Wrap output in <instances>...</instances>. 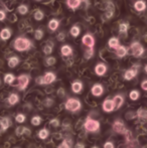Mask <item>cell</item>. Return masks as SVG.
<instances>
[{
  "label": "cell",
  "instance_id": "cell-2",
  "mask_svg": "<svg viewBox=\"0 0 147 148\" xmlns=\"http://www.w3.org/2000/svg\"><path fill=\"white\" fill-rule=\"evenodd\" d=\"M66 110L69 112H73V113H77L82 109V103L79 99L76 98H69L65 104Z\"/></svg>",
  "mask_w": 147,
  "mask_h": 148
},
{
  "label": "cell",
  "instance_id": "cell-38",
  "mask_svg": "<svg viewBox=\"0 0 147 148\" xmlns=\"http://www.w3.org/2000/svg\"><path fill=\"white\" fill-rule=\"evenodd\" d=\"M93 56H94V49H88L87 47L86 51H85V58H86V60L92 59Z\"/></svg>",
  "mask_w": 147,
  "mask_h": 148
},
{
  "label": "cell",
  "instance_id": "cell-43",
  "mask_svg": "<svg viewBox=\"0 0 147 148\" xmlns=\"http://www.w3.org/2000/svg\"><path fill=\"white\" fill-rule=\"evenodd\" d=\"M103 147L104 148H115V145H114V143L111 142V141H107V142L104 143Z\"/></svg>",
  "mask_w": 147,
  "mask_h": 148
},
{
  "label": "cell",
  "instance_id": "cell-18",
  "mask_svg": "<svg viewBox=\"0 0 147 148\" xmlns=\"http://www.w3.org/2000/svg\"><path fill=\"white\" fill-rule=\"evenodd\" d=\"M59 24H61V22H59V19H57V18H51L49 21V23H47V27H49V29L51 31H55L59 27Z\"/></svg>",
  "mask_w": 147,
  "mask_h": 148
},
{
  "label": "cell",
  "instance_id": "cell-15",
  "mask_svg": "<svg viewBox=\"0 0 147 148\" xmlns=\"http://www.w3.org/2000/svg\"><path fill=\"white\" fill-rule=\"evenodd\" d=\"M133 7L137 12H143L147 8V4L144 0H137V1L134 2Z\"/></svg>",
  "mask_w": 147,
  "mask_h": 148
},
{
  "label": "cell",
  "instance_id": "cell-48",
  "mask_svg": "<svg viewBox=\"0 0 147 148\" xmlns=\"http://www.w3.org/2000/svg\"><path fill=\"white\" fill-rule=\"evenodd\" d=\"M144 71H145V73H146V74H147V64H146L145 66H144Z\"/></svg>",
  "mask_w": 147,
  "mask_h": 148
},
{
  "label": "cell",
  "instance_id": "cell-27",
  "mask_svg": "<svg viewBox=\"0 0 147 148\" xmlns=\"http://www.w3.org/2000/svg\"><path fill=\"white\" fill-rule=\"evenodd\" d=\"M15 79H16V77L14 76L13 74H11V73H7V74L4 75L3 81H4V83H5V84L11 85L12 83H13L14 81H15Z\"/></svg>",
  "mask_w": 147,
  "mask_h": 148
},
{
  "label": "cell",
  "instance_id": "cell-46",
  "mask_svg": "<svg viewBox=\"0 0 147 148\" xmlns=\"http://www.w3.org/2000/svg\"><path fill=\"white\" fill-rule=\"evenodd\" d=\"M140 86H141L142 90H144V91L147 92V80H143V81H142L141 85H140Z\"/></svg>",
  "mask_w": 147,
  "mask_h": 148
},
{
  "label": "cell",
  "instance_id": "cell-42",
  "mask_svg": "<svg viewBox=\"0 0 147 148\" xmlns=\"http://www.w3.org/2000/svg\"><path fill=\"white\" fill-rule=\"evenodd\" d=\"M57 40H59V41H64L66 39V33L65 32H59V34H57Z\"/></svg>",
  "mask_w": 147,
  "mask_h": 148
},
{
  "label": "cell",
  "instance_id": "cell-37",
  "mask_svg": "<svg viewBox=\"0 0 147 148\" xmlns=\"http://www.w3.org/2000/svg\"><path fill=\"white\" fill-rule=\"evenodd\" d=\"M15 121L17 123H20V124H22V123H24L26 121V117H25V115L24 114H22V113H19V114H17V115L15 116Z\"/></svg>",
  "mask_w": 147,
  "mask_h": 148
},
{
  "label": "cell",
  "instance_id": "cell-9",
  "mask_svg": "<svg viewBox=\"0 0 147 148\" xmlns=\"http://www.w3.org/2000/svg\"><path fill=\"white\" fill-rule=\"evenodd\" d=\"M102 108H103V111L106 112V113H111V112H113V111H116L114 101L111 99L104 100V102H103V104H102Z\"/></svg>",
  "mask_w": 147,
  "mask_h": 148
},
{
  "label": "cell",
  "instance_id": "cell-44",
  "mask_svg": "<svg viewBox=\"0 0 147 148\" xmlns=\"http://www.w3.org/2000/svg\"><path fill=\"white\" fill-rule=\"evenodd\" d=\"M5 19H6V12L4 10L0 9V22L4 21Z\"/></svg>",
  "mask_w": 147,
  "mask_h": 148
},
{
  "label": "cell",
  "instance_id": "cell-19",
  "mask_svg": "<svg viewBox=\"0 0 147 148\" xmlns=\"http://www.w3.org/2000/svg\"><path fill=\"white\" fill-rule=\"evenodd\" d=\"M82 2H83V0H67L66 3H67V6L70 8V9L76 10L80 7Z\"/></svg>",
  "mask_w": 147,
  "mask_h": 148
},
{
  "label": "cell",
  "instance_id": "cell-36",
  "mask_svg": "<svg viewBox=\"0 0 147 148\" xmlns=\"http://www.w3.org/2000/svg\"><path fill=\"white\" fill-rule=\"evenodd\" d=\"M44 62L47 66H55V62H57V59H55V57H47L46 59H45Z\"/></svg>",
  "mask_w": 147,
  "mask_h": 148
},
{
  "label": "cell",
  "instance_id": "cell-3",
  "mask_svg": "<svg viewBox=\"0 0 147 148\" xmlns=\"http://www.w3.org/2000/svg\"><path fill=\"white\" fill-rule=\"evenodd\" d=\"M84 128L88 132H98L100 130V122L98 120H94V119H91L90 117H88L84 123Z\"/></svg>",
  "mask_w": 147,
  "mask_h": 148
},
{
  "label": "cell",
  "instance_id": "cell-4",
  "mask_svg": "<svg viewBox=\"0 0 147 148\" xmlns=\"http://www.w3.org/2000/svg\"><path fill=\"white\" fill-rule=\"evenodd\" d=\"M130 49H131L132 56L135 58L142 57L144 55V53H145V49H144L143 45L140 42H138V41H133L130 45Z\"/></svg>",
  "mask_w": 147,
  "mask_h": 148
},
{
  "label": "cell",
  "instance_id": "cell-1",
  "mask_svg": "<svg viewBox=\"0 0 147 148\" xmlns=\"http://www.w3.org/2000/svg\"><path fill=\"white\" fill-rule=\"evenodd\" d=\"M34 47V43L29 38L24 36H18L14 39L13 41V47L16 51L19 53H23V51H29L31 47Z\"/></svg>",
  "mask_w": 147,
  "mask_h": 148
},
{
  "label": "cell",
  "instance_id": "cell-8",
  "mask_svg": "<svg viewBox=\"0 0 147 148\" xmlns=\"http://www.w3.org/2000/svg\"><path fill=\"white\" fill-rule=\"evenodd\" d=\"M95 74L97 75V76L99 77H103L106 75L107 71H108V66H107L106 64H104V62H98V64L95 66Z\"/></svg>",
  "mask_w": 147,
  "mask_h": 148
},
{
  "label": "cell",
  "instance_id": "cell-29",
  "mask_svg": "<svg viewBox=\"0 0 147 148\" xmlns=\"http://www.w3.org/2000/svg\"><path fill=\"white\" fill-rule=\"evenodd\" d=\"M17 11H18V13L21 14V15H25V14L28 13L29 9H28V6L25 5V4H20L17 7Z\"/></svg>",
  "mask_w": 147,
  "mask_h": 148
},
{
  "label": "cell",
  "instance_id": "cell-10",
  "mask_svg": "<svg viewBox=\"0 0 147 148\" xmlns=\"http://www.w3.org/2000/svg\"><path fill=\"white\" fill-rule=\"evenodd\" d=\"M43 85H51L57 80V76L53 72H46L42 76Z\"/></svg>",
  "mask_w": 147,
  "mask_h": 148
},
{
  "label": "cell",
  "instance_id": "cell-32",
  "mask_svg": "<svg viewBox=\"0 0 147 148\" xmlns=\"http://www.w3.org/2000/svg\"><path fill=\"white\" fill-rule=\"evenodd\" d=\"M128 29H129V24L127 23V22H122V23L119 24V32L123 33V34H125V33H127Z\"/></svg>",
  "mask_w": 147,
  "mask_h": 148
},
{
  "label": "cell",
  "instance_id": "cell-49",
  "mask_svg": "<svg viewBox=\"0 0 147 148\" xmlns=\"http://www.w3.org/2000/svg\"><path fill=\"white\" fill-rule=\"evenodd\" d=\"M92 148H99V147H98V146H93Z\"/></svg>",
  "mask_w": 147,
  "mask_h": 148
},
{
  "label": "cell",
  "instance_id": "cell-52",
  "mask_svg": "<svg viewBox=\"0 0 147 148\" xmlns=\"http://www.w3.org/2000/svg\"><path fill=\"white\" fill-rule=\"evenodd\" d=\"M0 84H1V82H0Z\"/></svg>",
  "mask_w": 147,
  "mask_h": 148
},
{
  "label": "cell",
  "instance_id": "cell-31",
  "mask_svg": "<svg viewBox=\"0 0 147 148\" xmlns=\"http://www.w3.org/2000/svg\"><path fill=\"white\" fill-rule=\"evenodd\" d=\"M41 122H42V119L38 115L32 116L31 120H30V123H31V125H34V126H39V125L41 124Z\"/></svg>",
  "mask_w": 147,
  "mask_h": 148
},
{
  "label": "cell",
  "instance_id": "cell-26",
  "mask_svg": "<svg viewBox=\"0 0 147 148\" xmlns=\"http://www.w3.org/2000/svg\"><path fill=\"white\" fill-rule=\"evenodd\" d=\"M108 45H109V47H110V49H115L118 45H120L119 38H118V37H116V36H112L111 38H109V40H108Z\"/></svg>",
  "mask_w": 147,
  "mask_h": 148
},
{
  "label": "cell",
  "instance_id": "cell-28",
  "mask_svg": "<svg viewBox=\"0 0 147 148\" xmlns=\"http://www.w3.org/2000/svg\"><path fill=\"white\" fill-rule=\"evenodd\" d=\"M37 136H38V138L41 139V140H44V139H46L47 137L49 136V131L47 130L46 128H42L41 130H39L38 132H37Z\"/></svg>",
  "mask_w": 147,
  "mask_h": 148
},
{
  "label": "cell",
  "instance_id": "cell-41",
  "mask_svg": "<svg viewBox=\"0 0 147 148\" xmlns=\"http://www.w3.org/2000/svg\"><path fill=\"white\" fill-rule=\"evenodd\" d=\"M137 115L139 118H147V111L144 109H139L137 111Z\"/></svg>",
  "mask_w": 147,
  "mask_h": 148
},
{
  "label": "cell",
  "instance_id": "cell-34",
  "mask_svg": "<svg viewBox=\"0 0 147 148\" xmlns=\"http://www.w3.org/2000/svg\"><path fill=\"white\" fill-rule=\"evenodd\" d=\"M53 51V45H49V43H46V45L43 47V53L46 56L51 55Z\"/></svg>",
  "mask_w": 147,
  "mask_h": 148
},
{
  "label": "cell",
  "instance_id": "cell-30",
  "mask_svg": "<svg viewBox=\"0 0 147 148\" xmlns=\"http://www.w3.org/2000/svg\"><path fill=\"white\" fill-rule=\"evenodd\" d=\"M129 98L132 101H137L140 98V92L138 90H132L129 93Z\"/></svg>",
  "mask_w": 147,
  "mask_h": 148
},
{
  "label": "cell",
  "instance_id": "cell-22",
  "mask_svg": "<svg viewBox=\"0 0 147 148\" xmlns=\"http://www.w3.org/2000/svg\"><path fill=\"white\" fill-rule=\"evenodd\" d=\"M19 96L17 95V94H15V93H11L9 96H8V98H7V102H8V104L9 105H11V106H14V105H16V104L19 102Z\"/></svg>",
  "mask_w": 147,
  "mask_h": 148
},
{
  "label": "cell",
  "instance_id": "cell-20",
  "mask_svg": "<svg viewBox=\"0 0 147 148\" xmlns=\"http://www.w3.org/2000/svg\"><path fill=\"white\" fill-rule=\"evenodd\" d=\"M113 101H114V104H115V110H118L123 106L124 104V97L122 95H116L114 96L113 98Z\"/></svg>",
  "mask_w": 147,
  "mask_h": 148
},
{
  "label": "cell",
  "instance_id": "cell-40",
  "mask_svg": "<svg viewBox=\"0 0 147 148\" xmlns=\"http://www.w3.org/2000/svg\"><path fill=\"white\" fill-rule=\"evenodd\" d=\"M59 124H61V122H59V119L55 118V119H51V121H49V125L53 127H55V128H57V127L59 126Z\"/></svg>",
  "mask_w": 147,
  "mask_h": 148
},
{
  "label": "cell",
  "instance_id": "cell-23",
  "mask_svg": "<svg viewBox=\"0 0 147 148\" xmlns=\"http://www.w3.org/2000/svg\"><path fill=\"white\" fill-rule=\"evenodd\" d=\"M19 62H20L19 58L16 57V56H12V57L9 58V59H8V60H7L8 66H9V68H11V69H14L15 66H17Z\"/></svg>",
  "mask_w": 147,
  "mask_h": 148
},
{
  "label": "cell",
  "instance_id": "cell-47",
  "mask_svg": "<svg viewBox=\"0 0 147 148\" xmlns=\"http://www.w3.org/2000/svg\"><path fill=\"white\" fill-rule=\"evenodd\" d=\"M75 148H86V146H85V144H83V143L78 142V143H76V145H75Z\"/></svg>",
  "mask_w": 147,
  "mask_h": 148
},
{
  "label": "cell",
  "instance_id": "cell-50",
  "mask_svg": "<svg viewBox=\"0 0 147 148\" xmlns=\"http://www.w3.org/2000/svg\"><path fill=\"white\" fill-rule=\"evenodd\" d=\"M36 1H41V0H36Z\"/></svg>",
  "mask_w": 147,
  "mask_h": 148
},
{
  "label": "cell",
  "instance_id": "cell-17",
  "mask_svg": "<svg viewBox=\"0 0 147 148\" xmlns=\"http://www.w3.org/2000/svg\"><path fill=\"white\" fill-rule=\"evenodd\" d=\"M11 125H12V122H11V120H10V118L3 117L0 119V129H1V131H6Z\"/></svg>",
  "mask_w": 147,
  "mask_h": 148
},
{
  "label": "cell",
  "instance_id": "cell-14",
  "mask_svg": "<svg viewBox=\"0 0 147 148\" xmlns=\"http://www.w3.org/2000/svg\"><path fill=\"white\" fill-rule=\"evenodd\" d=\"M115 53L118 58L122 59V58H125L126 56L128 55V49L125 47V45H118L115 49Z\"/></svg>",
  "mask_w": 147,
  "mask_h": 148
},
{
  "label": "cell",
  "instance_id": "cell-21",
  "mask_svg": "<svg viewBox=\"0 0 147 148\" xmlns=\"http://www.w3.org/2000/svg\"><path fill=\"white\" fill-rule=\"evenodd\" d=\"M11 35H12V31L8 27L3 28V29H1V31H0V38L4 41L8 40L11 37Z\"/></svg>",
  "mask_w": 147,
  "mask_h": 148
},
{
  "label": "cell",
  "instance_id": "cell-12",
  "mask_svg": "<svg viewBox=\"0 0 147 148\" xmlns=\"http://www.w3.org/2000/svg\"><path fill=\"white\" fill-rule=\"evenodd\" d=\"M91 94L94 97H101L104 94V87L101 84H95L93 85L92 89H91Z\"/></svg>",
  "mask_w": 147,
  "mask_h": 148
},
{
  "label": "cell",
  "instance_id": "cell-16",
  "mask_svg": "<svg viewBox=\"0 0 147 148\" xmlns=\"http://www.w3.org/2000/svg\"><path fill=\"white\" fill-rule=\"evenodd\" d=\"M73 47L70 45H64L61 47V55L63 57H71L73 56Z\"/></svg>",
  "mask_w": 147,
  "mask_h": 148
},
{
  "label": "cell",
  "instance_id": "cell-11",
  "mask_svg": "<svg viewBox=\"0 0 147 148\" xmlns=\"http://www.w3.org/2000/svg\"><path fill=\"white\" fill-rule=\"evenodd\" d=\"M113 129H114V131H116V132L119 133V134H126V133H127V129H126L124 123L119 120L115 121V122L113 123Z\"/></svg>",
  "mask_w": 147,
  "mask_h": 148
},
{
  "label": "cell",
  "instance_id": "cell-45",
  "mask_svg": "<svg viewBox=\"0 0 147 148\" xmlns=\"http://www.w3.org/2000/svg\"><path fill=\"white\" fill-rule=\"evenodd\" d=\"M44 105L46 106V107H51V106L53 105V99H45Z\"/></svg>",
  "mask_w": 147,
  "mask_h": 148
},
{
  "label": "cell",
  "instance_id": "cell-7",
  "mask_svg": "<svg viewBox=\"0 0 147 148\" xmlns=\"http://www.w3.org/2000/svg\"><path fill=\"white\" fill-rule=\"evenodd\" d=\"M138 71H139V64H134L131 69L127 70L124 73V79L126 81H131L138 75Z\"/></svg>",
  "mask_w": 147,
  "mask_h": 148
},
{
  "label": "cell",
  "instance_id": "cell-35",
  "mask_svg": "<svg viewBox=\"0 0 147 148\" xmlns=\"http://www.w3.org/2000/svg\"><path fill=\"white\" fill-rule=\"evenodd\" d=\"M43 35H44V32L41 28H37V29L34 30V38L36 40H40V39L43 38Z\"/></svg>",
  "mask_w": 147,
  "mask_h": 148
},
{
  "label": "cell",
  "instance_id": "cell-25",
  "mask_svg": "<svg viewBox=\"0 0 147 148\" xmlns=\"http://www.w3.org/2000/svg\"><path fill=\"white\" fill-rule=\"evenodd\" d=\"M70 34H71L72 37L77 38L81 34V27L79 25H77V24H75V25H73L70 28Z\"/></svg>",
  "mask_w": 147,
  "mask_h": 148
},
{
  "label": "cell",
  "instance_id": "cell-5",
  "mask_svg": "<svg viewBox=\"0 0 147 148\" xmlns=\"http://www.w3.org/2000/svg\"><path fill=\"white\" fill-rule=\"evenodd\" d=\"M17 81H18V90L19 91H24V90L27 88L28 85H29L30 76L29 75L22 74L20 76H18Z\"/></svg>",
  "mask_w": 147,
  "mask_h": 148
},
{
  "label": "cell",
  "instance_id": "cell-39",
  "mask_svg": "<svg viewBox=\"0 0 147 148\" xmlns=\"http://www.w3.org/2000/svg\"><path fill=\"white\" fill-rule=\"evenodd\" d=\"M72 141L71 140H64L63 142L61 143V144L59 145V147L57 148H72Z\"/></svg>",
  "mask_w": 147,
  "mask_h": 148
},
{
  "label": "cell",
  "instance_id": "cell-24",
  "mask_svg": "<svg viewBox=\"0 0 147 148\" xmlns=\"http://www.w3.org/2000/svg\"><path fill=\"white\" fill-rule=\"evenodd\" d=\"M15 133H16V135H27V136H29L30 135V130L28 128H26V127H24V126H19V127H17V128L15 129Z\"/></svg>",
  "mask_w": 147,
  "mask_h": 148
},
{
  "label": "cell",
  "instance_id": "cell-33",
  "mask_svg": "<svg viewBox=\"0 0 147 148\" xmlns=\"http://www.w3.org/2000/svg\"><path fill=\"white\" fill-rule=\"evenodd\" d=\"M34 17L36 21H40V20H42L43 18H44V13H43V11H41L40 9H37L36 10V12H34Z\"/></svg>",
  "mask_w": 147,
  "mask_h": 148
},
{
  "label": "cell",
  "instance_id": "cell-6",
  "mask_svg": "<svg viewBox=\"0 0 147 148\" xmlns=\"http://www.w3.org/2000/svg\"><path fill=\"white\" fill-rule=\"evenodd\" d=\"M82 43L86 47H88V49H94L95 43H96V42H95L94 35H93L92 33H90V32L84 34V35H83V37H82Z\"/></svg>",
  "mask_w": 147,
  "mask_h": 148
},
{
  "label": "cell",
  "instance_id": "cell-13",
  "mask_svg": "<svg viewBox=\"0 0 147 148\" xmlns=\"http://www.w3.org/2000/svg\"><path fill=\"white\" fill-rule=\"evenodd\" d=\"M71 89L73 93L80 94V93H82L83 90H84V84H83L81 81H75V82L72 83Z\"/></svg>",
  "mask_w": 147,
  "mask_h": 148
},
{
  "label": "cell",
  "instance_id": "cell-51",
  "mask_svg": "<svg viewBox=\"0 0 147 148\" xmlns=\"http://www.w3.org/2000/svg\"><path fill=\"white\" fill-rule=\"evenodd\" d=\"M15 148H18V147H15Z\"/></svg>",
  "mask_w": 147,
  "mask_h": 148
}]
</instances>
